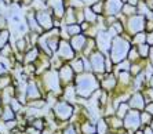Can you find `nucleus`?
Listing matches in <instances>:
<instances>
[{"label": "nucleus", "mask_w": 153, "mask_h": 134, "mask_svg": "<svg viewBox=\"0 0 153 134\" xmlns=\"http://www.w3.org/2000/svg\"><path fill=\"white\" fill-rule=\"evenodd\" d=\"M73 85L76 88L77 98L80 100L90 98L100 90V80L97 79V75L93 72H83L80 75H76Z\"/></svg>", "instance_id": "obj_1"}, {"label": "nucleus", "mask_w": 153, "mask_h": 134, "mask_svg": "<svg viewBox=\"0 0 153 134\" xmlns=\"http://www.w3.org/2000/svg\"><path fill=\"white\" fill-rule=\"evenodd\" d=\"M132 44H131V40L126 37L123 35H119V36H114L113 40H112V46L111 50H109V58L111 61L116 65V64L121 62V61L127 60V55H128V51L131 50Z\"/></svg>", "instance_id": "obj_2"}, {"label": "nucleus", "mask_w": 153, "mask_h": 134, "mask_svg": "<svg viewBox=\"0 0 153 134\" xmlns=\"http://www.w3.org/2000/svg\"><path fill=\"white\" fill-rule=\"evenodd\" d=\"M53 113L57 122H68L75 115V105L68 103L66 100H58L57 103L53 105Z\"/></svg>", "instance_id": "obj_3"}, {"label": "nucleus", "mask_w": 153, "mask_h": 134, "mask_svg": "<svg viewBox=\"0 0 153 134\" xmlns=\"http://www.w3.org/2000/svg\"><path fill=\"white\" fill-rule=\"evenodd\" d=\"M88 62H90V69L91 72L95 75H105L106 73V58L108 55L100 51V50H95L90 54L88 57Z\"/></svg>", "instance_id": "obj_4"}, {"label": "nucleus", "mask_w": 153, "mask_h": 134, "mask_svg": "<svg viewBox=\"0 0 153 134\" xmlns=\"http://www.w3.org/2000/svg\"><path fill=\"white\" fill-rule=\"evenodd\" d=\"M123 127L127 131H135L142 127L141 124V111L130 109L123 119Z\"/></svg>", "instance_id": "obj_5"}, {"label": "nucleus", "mask_w": 153, "mask_h": 134, "mask_svg": "<svg viewBox=\"0 0 153 134\" xmlns=\"http://www.w3.org/2000/svg\"><path fill=\"white\" fill-rule=\"evenodd\" d=\"M145 25H146V18L141 14H137V15H132L130 19H128L127 25H124V32L127 31L130 33V36H134L139 32H142L145 29Z\"/></svg>", "instance_id": "obj_6"}, {"label": "nucleus", "mask_w": 153, "mask_h": 134, "mask_svg": "<svg viewBox=\"0 0 153 134\" xmlns=\"http://www.w3.org/2000/svg\"><path fill=\"white\" fill-rule=\"evenodd\" d=\"M57 54L61 60L64 61V62H71L73 58H75L77 54L76 51L73 50V47L71 46V43L69 40H65V39H61L59 40V44H58V50H57Z\"/></svg>", "instance_id": "obj_7"}, {"label": "nucleus", "mask_w": 153, "mask_h": 134, "mask_svg": "<svg viewBox=\"0 0 153 134\" xmlns=\"http://www.w3.org/2000/svg\"><path fill=\"white\" fill-rule=\"evenodd\" d=\"M112 40L113 36L106 31H100L95 36V42H97V49L102 51L105 55H109V50L112 46Z\"/></svg>", "instance_id": "obj_8"}, {"label": "nucleus", "mask_w": 153, "mask_h": 134, "mask_svg": "<svg viewBox=\"0 0 153 134\" xmlns=\"http://www.w3.org/2000/svg\"><path fill=\"white\" fill-rule=\"evenodd\" d=\"M36 14V19H37V24L43 28V31H51L54 28V15L53 13L47 10H39L35 13Z\"/></svg>", "instance_id": "obj_9"}, {"label": "nucleus", "mask_w": 153, "mask_h": 134, "mask_svg": "<svg viewBox=\"0 0 153 134\" xmlns=\"http://www.w3.org/2000/svg\"><path fill=\"white\" fill-rule=\"evenodd\" d=\"M100 88L102 91H106L109 94L114 93V90L117 88V76L114 72L112 73H105L103 78L100 80Z\"/></svg>", "instance_id": "obj_10"}, {"label": "nucleus", "mask_w": 153, "mask_h": 134, "mask_svg": "<svg viewBox=\"0 0 153 134\" xmlns=\"http://www.w3.org/2000/svg\"><path fill=\"white\" fill-rule=\"evenodd\" d=\"M58 75H59V80L62 83V86H68V85H72L75 82V78H76V73L75 71L72 69V67L69 65V62H65L62 67L59 68L58 71Z\"/></svg>", "instance_id": "obj_11"}, {"label": "nucleus", "mask_w": 153, "mask_h": 134, "mask_svg": "<svg viewBox=\"0 0 153 134\" xmlns=\"http://www.w3.org/2000/svg\"><path fill=\"white\" fill-rule=\"evenodd\" d=\"M127 103H128V105H130L131 109L143 111L146 106V100H145L143 91H132Z\"/></svg>", "instance_id": "obj_12"}, {"label": "nucleus", "mask_w": 153, "mask_h": 134, "mask_svg": "<svg viewBox=\"0 0 153 134\" xmlns=\"http://www.w3.org/2000/svg\"><path fill=\"white\" fill-rule=\"evenodd\" d=\"M124 3L121 0H106L103 3V14L106 15H116L123 10Z\"/></svg>", "instance_id": "obj_13"}, {"label": "nucleus", "mask_w": 153, "mask_h": 134, "mask_svg": "<svg viewBox=\"0 0 153 134\" xmlns=\"http://www.w3.org/2000/svg\"><path fill=\"white\" fill-rule=\"evenodd\" d=\"M87 39H88V36L85 35V33H80V35H76L69 39V43H71V46L76 51V54L83 53V50L85 47V43H87Z\"/></svg>", "instance_id": "obj_14"}, {"label": "nucleus", "mask_w": 153, "mask_h": 134, "mask_svg": "<svg viewBox=\"0 0 153 134\" xmlns=\"http://www.w3.org/2000/svg\"><path fill=\"white\" fill-rule=\"evenodd\" d=\"M69 65L72 67V69L75 71L76 75H80L83 72H85V64H84V57L83 55H76L73 60L69 62Z\"/></svg>", "instance_id": "obj_15"}, {"label": "nucleus", "mask_w": 153, "mask_h": 134, "mask_svg": "<svg viewBox=\"0 0 153 134\" xmlns=\"http://www.w3.org/2000/svg\"><path fill=\"white\" fill-rule=\"evenodd\" d=\"M80 134H97V124L90 119H85L80 123Z\"/></svg>", "instance_id": "obj_16"}, {"label": "nucleus", "mask_w": 153, "mask_h": 134, "mask_svg": "<svg viewBox=\"0 0 153 134\" xmlns=\"http://www.w3.org/2000/svg\"><path fill=\"white\" fill-rule=\"evenodd\" d=\"M103 118L106 119L109 127L113 129L114 131H119V130L123 129V119H120L119 116H116V115H111V116H103Z\"/></svg>", "instance_id": "obj_17"}, {"label": "nucleus", "mask_w": 153, "mask_h": 134, "mask_svg": "<svg viewBox=\"0 0 153 134\" xmlns=\"http://www.w3.org/2000/svg\"><path fill=\"white\" fill-rule=\"evenodd\" d=\"M95 124H97V134H108L109 130H111V127H109V124H108L105 118L98 119Z\"/></svg>", "instance_id": "obj_18"}, {"label": "nucleus", "mask_w": 153, "mask_h": 134, "mask_svg": "<svg viewBox=\"0 0 153 134\" xmlns=\"http://www.w3.org/2000/svg\"><path fill=\"white\" fill-rule=\"evenodd\" d=\"M83 33V29H82V25L80 24H72V25H66V35L68 37H73L76 35H80Z\"/></svg>", "instance_id": "obj_19"}, {"label": "nucleus", "mask_w": 153, "mask_h": 134, "mask_svg": "<svg viewBox=\"0 0 153 134\" xmlns=\"http://www.w3.org/2000/svg\"><path fill=\"white\" fill-rule=\"evenodd\" d=\"M130 109H131V108H130L127 101H126V103H120L117 106H116V116H119L120 119H124V116L128 113Z\"/></svg>", "instance_id": "obj_20"}, {"label": "nucleus", "mask_w": 153, "mask_h": 134, "mask_svg": "<svg viewBox=\"0 0 153 134\" xmlns=\"http://www.w3.org/2000/svg\"><path fill=\"white\" fill-rule=\"evenodd\" d=\"M137 50H138L139 57H141L142 60H148L150 50H152V46H149L148 43H143V44H139V46H137Z\"/></svg>", "instance_id": "obj_21"}, {"label": "nucleus", "mask_w": 153, "mask_h": 134, "mask_svg": "<svg viewBox=\"0 0 153 134\" xmlns=\"http://www.w3.org/2000/svg\"><path fill=\"white\" fill-rule=\"evenodd\" d=\"M30 126H32L33 129H36V130L43 131L47 127L46 119H44V118H35V119L30 122Z\"/></svg>", "instance_id": "obj_22"}, {"label": "nucleus", "mask_w": 153, "mask_h": 134, "mask_svg": "<svg viewBox=\"0 0 153 134\" xmlns=\"http://www.w3.org/2000/svg\"><path fill=\"white\" fill-rule=\"evenodd\" d=\"M131 44L132 46H139V44H143V43H146V33L145 32H139V33H137V35L131 36Z\"/></svg>", "instance_id": "obj_23"}, {"label": "nucleus", "mask_w": 153, "mask_h": 134, "mask_svg": "<svg viewBox=\"0 0 153 134\" xmlns=\"http://www.w3.org/2000/svg\"><path fill=\"white\" fill-rule=\"evenodd\" d=\"M15 115H17V113L13 111V108H11L10 105H6V108L3 109V113H1V119L6 120V122H8V120H14Z\"/></svg>", "instance_id": "obj_24"}, {"label": "nucleus", "mask_w": 153, "mask_h": 134, "mask_svg": "<svg viewBox=\"0 0 153 134\" xmlns=\"http://www.w3.org/2000/svg\"><path fill=\"white\" fill-rule=\"evenodd\" d=\"M11 83H13V78H11V75L4 73V75L0 76V90L7 88L8 86H11Z\"/></svg>", "instance_id": "obj_25"}, {"label": "nucleus", "mask_w": 153, "mask_h": 134, "mask_svg": "<svg viewBox=\"0 0 153 134\" xmlns=\"http://www.w3.org/2000/svg\"><path fill=\"white\" fill-rule=\"evenodd\" d=\"M47 104V101L44 98H37V100H30V101H28V106H30V108H36V109H42V108H44Z\"/></svg>", "instance_id": "obj_26"}, {"label": "nucleus", "mask_w": 153, "mask_h": 134, "mask_svg": "<svg viewBox=\"0 0 153 134\" xmlns=\"http://www.w3.org/2000/svg\"><path fill=\"white\" fill-rule=\"evenodd\" d=\"M127 60L130 61V62H137V61L139 60H142L141 57H139V53H138V50H137V46H132L131 50L128 51V55H127Z\"/></svg>", "instance_id": "obj_27"}, {"label": "nucleus", "mask_w": 153, "mask_h": 134, "mask_svg": "<svg viewBox=\"0 0 153 134\" xmlns=\"http://www.w3.org/2000/svg\"><path fill=\"white\" fill-rule=\"evenodd\" d=\"M153 120V116L150 115L149 112H146V111H141V124L143 126H149L152 123Z\"/></svg>", "instance_id": "obj_28"}, {"label": "nucleus", "mask_w": 153, "mask_h": 134, "mask_svg": "<svg viewBox=\"0 0 153 134\" xmlns=\"http://www.w3.org/2000/svg\"><path fill=\"white\" fill-rule=\"evenodd\" d=\"M130 68H131V62H130L128 60H124V61H121V62H119V64L114 65V72L130 71Z\"/></svg>", "instance_id": "obj_29"}, {"label": "nucleus", "mask_w": 153, "mask_h": 134, "mask_svg": "<svg viewBox=\"0 0 153 134\" xmlns=\"http://www.w3.org/2000/svg\"><path fill=\"white\" fill-rule=\"evenodd\" d=\"M61 133H62V134H79V131L76 130L75 124H73V123H69V124H66V127H65V129L61 131Z\"/></svg>", "instance_id": "obj_30"}, {"label": "nucleus", "mask_w": 153, "mask_h": 134, "mask_svg": "<svg viewBox=\"0 0 153 134\" xmlns=\"http://www.w3.org/2000/svg\"><path fill=\"white\" fill-rule=\"evenodd\" d=\"M8 32H1L0 33V49H3L4 46H7V42H8Z\"/></svg>", "instance_id": "obj_31"}, {"label": "nucleus", "mask_w": 153, "mask_h": 134, "mask_svg": "<svg viewBox=\"0 0 153 134\" xmlns=\"http://www.w3.org/2000/svg\"><path fill=\"white\" fill-rule=\"evenodd\" d=\"M146 43H148L149 46H153V31L146 32Z\"/></svg>", "instance_id": "obj_32"}, {"label": "nucleus", "mask_w": 153, "mask_h": 134, "mask_svg": "<svg viewBox=\"0 0 153 134\" xmlns=\"http://www.w3.org/2000/svg\"><path fill=\"white\" fill-rule=\"evenodd\" d=\"M143 111H146V112H149L150 115L153 116V103L146 104V106H145V109H143Z\"/></svg>", "instance_id": "obj_33"}, {"label": "nucleus", "mask_w": 153, "mask_h": 134, "mask_svg": "<svg viewBox=\"0 0 153 134\" xmlns=\"http://www.w3.org/2000/svg\"><path fill=\"white\" fill-rule=\"evenodd\" d=\"M141 129L143 130V134H153V130L150 126H143V127H141Z\"/></svg>", "instance_id": "obj_34"}, {"label": "nucleus", "mask_w": 153, "mask_h": 134, "mask_svg": "<svg viewBox=\"0 0 153 134\" xmlns=\"http://www.w3.org/2000/svg\"><path fill=\"white\" fill-rule=\"evenodd\" d=\"M148 87H149V90H152V91H153V76L149 79V80H148Z\"/></svg>", "instance_id": "obj_35"}, {"label": "nucleus", "mask_w": 153, "mask_h": 134, "mask_svg": "<svg viewBox=\"0 0 153 134\" xmlns=\"http://www.w3.org/2000/svg\"><path fill=\"white\" fill-rule=\"evenodd\" d=\"M148 61H149V64H152L153 65V50H150L149 57H148Z\"/></svg>", "instance_id": "obj_36"}, {"label": "nucleus", "mask_w": 153, "mask_h": 134, "mask_svg": "<svg viewBox=\"0 0 153 134\" xmlns=\"http://www.w3.org/2000/svg\"><path fill=\"white\" fill-rule=\"evenodd\" d=\"M134 134H143V130H142V129H138V130L134 131Z\"/></svg>", "instance_id": "obj_37"}, {"label": "nucleus", "mask_w": 153, "mask_h": 134, "mask_svg": "<svg viewBox=\"0 0 153 134\" xmlns=\"http://www.w3.org/2000/svg\"><path fill=\"white\" fill-rule=\"evenodd\" d=\"M149 126H150V127H152V130H153V120H152V123H150V124H149Z\"/></svg>", "instance_id": "obj_38"}, {"label": "nucleus", "mask_w": 153, "mask_h": 134, "mask_svg": "<svg viewBox=\"0 0 153 134\" xmlns=\"http://www.w3.org/2000/svg\"><path fill=\"white\" fill-rule=\"evenodd\" d=\"M108 134H117V133H116V131H114V133H111V131H109V133H108Z\"/></svg>", "instance_id": "obj_39"}, {"label": "nucleus", "mask_w": 153, "mask_h": 134, "mask_svg": "<svg viewBox=\"0 0 153 134\" xmlns=\"http://www.w3.org/2000/svg\"><path fill=\"white\" fill-rule=\"evenodd\" d=\"M152 50H153V46H152Z\"/></svg>", "instance_id": "obj_40"}]
</instances>
